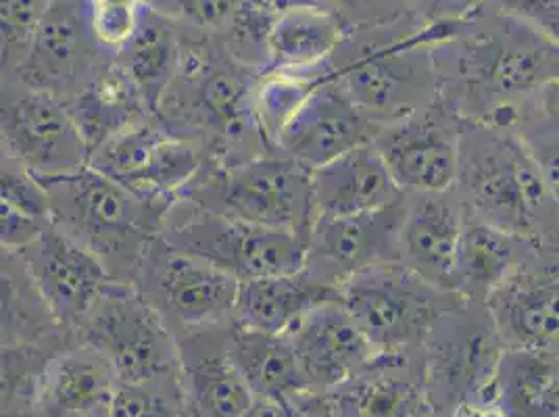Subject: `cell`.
<instances>
[{
  "instance_id": "obj_1",
  "label": "cell",
  "mask_w": 559,
  "mask_h": 417,
  "mask_svg": "<svg viewBox=\"0 0 559 417\" xmlns=\"http://www.w3.org/2000/svg\"><path fill=\"white\" fill-rule=\"evenodd\" d=\"M439 98L464 121L508 130L518 107L559 82V45L492 0L432 45Z\"/></svg>"
},
{
  "instance_id": "obj_2",
  "label": "cell",
  "mask_w": 559,
  "mask_h": 417,
  "mask_svg": "<svg viewBox=\"0 0 559 417\" xmlns=\"http://www.w3.org/2000/svg\"><path fill=\"white\" fill-rule=\"evenodd\" d=\"M178 27V68L153 119L169 134L192 142L217 167L274 151L253 114L259 71L240 63L219 36Z\"/></svg>"
},
{
  "instance_id": "obj_3",
  "label": "cell",
  "mask_w": 559,
  "mask_h": 417,
  "mask_svg": "<svg viewBox=\"0 0 559 417\" xmlns=\"http://www.w3.org/2000/svg\"><path fill=\"white\" fill-rule=\"evenodd\" d=\"M444 27L416 15L355 25L328 59L326 73L378 128L386 126L439 98L432 45Z\"/></svg>"
},
{
  "instance_id": "obj_4",
  "label": "cell",
  "mask_w": 559,
  "mask_h": 417,
  "mask_svg": "<svg viewBox=\"0 0 559 417\" xmlns=\"http://www.w3.org/2000/svg\"><path fill=\"white\" fill-rule=\"evenodd\" d=\"M453 190L469 215L490 226L559 245V186L512 132L464 121Z\"/></svg>"
},
{
  "instance_id": "obj_5",
  "label": "cell",
  "mask_w": 559,
  "mask_h": 417,
  "mask_svg": "<svg viewBox=\"0 0 559 417\" xmlns=\"http://www.w3.org/2000/svg\"><path fill=\"white\" fill-rule=\"evenodd\" d=\"M38 182L47 194L50 224L88 249L111 278L132 284L171 203L140 199L88 165Z\"/></svg>"
},
{
  "instance_id": "obj_6",
  "label": "cell",
  "mask_w": 559,
  "mask_h": 417,
  "mask_svg": "<svg viewBox=\"0 0 559 417\" xmlns=\"http://www.w3.org/2000/svg\"><path fill=\"white\" fill-rule=\"evenodd\" d=\"M180 199L253 226L297 234L304 240L316 217L311 171L276 148L226 167L205 163Z\"/></svg>"
},
{
  "instance_id": "obj_7",
  "label": "cell",
  "mask_w": 559,
  "mask_h": 417,
  "mask_svg": "<svg viewBox=\"0 0 559 417\" xmlns=\"http://www.w3.org/2000/svg\"><path fill=\"white\" fill-rule=\"evenodd\" d=\"M501 353L503 345L483 302L460 299L443 311L419 347L430 416L449 417L466 401L497 403L495 373Z\"/></svg>"
},
{
  "instance_id": "obj_8",
  "label": "cell",
  "mask_w": 559,
  "mask_h": 417,
  "mask_svg": "<svg viewBox=\"0 0 559 417\" xmlns=\"http://www.w3.org/2000/svg\"><path fill=\"white\" fill-rule=\"evenodd\" d=\"M159 236L171 249L210 263L236 282L304 267L301 236L233 219L187 199L169 205Z\"/></svg>"
},
{
  "instance_id": "obj_9",
  "label": "cell",
  "mask_w": 559,
  "mask_h": 417,
  "mask_svg": "<svg viewBox=\"0 0 559 417\" xmlns=\"http://www.w3.org/2000/svg\"><path fill=\"white\" fill-rule=\"evenodd\" d=\"M338 299L376 355H399L419 350L437 318L462 297L389 263L347 279Z\"/></svg>"
},
{
  "instance_id": "obj_10",
  "label": "cell",
  "mask_w": 559,
  "mask_h": 417,
  "mask_svg": "<svg viewBox=\"0 0 559 417\" xmlns=\"http://www.w3.org/2000/svg\"><path fill=\"white\" fill-rule=\"evenodd\" d=\"M73 338L100 353L121 384L178 376L176 338L132 284L114 282L73 327Z\"/></svg>"
},
{
  "instance_id": "obj_11",
  "label": "cell",
  "mask_w": 559,
  "mask_h": 417,
  "mask_svg": "<svg viewBox=\"0 0 559 417\" xmlns=\"http://www.w3.org/2000/svg\"><path fill=\"white\" fill-rule=\"evenodd\" d=\"M238 284L210 263L171 249L162 236L146 247L132 282L174 336L234 322Z\"/></svg>"
},
{
  "instance_id": "obj_12",
  "label": "cell",
  "mask_w": 559,
  "mask_h": 417,
  "mask_svg": "<svg viewBox=\"0 0 559 417\" xmlns=\"http://www.w3.org/2000/svg\"><path fill=\"white\" fill-rule=\"evenodd\" d=\"M0 146L36 178L66 176L88 163L68 105L15 78H0Z\"/></svg>"
},
{
  "instance_id": "obj_13",
  "label": "cell",
  "mask_w": 559,
  "mask_h": 417,
  "mask_svg": "<svg viewBox=\"0 0 559 417\" xmlns=\"http://www.w3.org/2000/svg\"><path fill=\"white\" fill-rule=\"evenodd\" d=\"M205 163V155L192 142L148 119L100 144L86 165L140 199L174 203Z\"/></svg>"
},
{
  "instance_id": "obj_14",
  "label": "cell",
  "mask_w": 559,
  "mask_h": 417,
  "mask_svg": "<svg viewBox=\"0 0 559 417\" xmlns=\"http://www.w3.org/2000/svg\"><path fill=\"white\" fill-rule=\"evenodd\" d=\"M464 119L437 98L409 116L380 126L372 144L401 192H437L455 182Z\"/></svg>"
},
{
  "instance_id": "obj_15",
  "label": "cell",
  "mask_w": 559,
  "mask_h": 417,
  "mask_svg": "<svg viewBox=\"0 0 559 417\" xmlns=\"http://www.w3.org/2000/svg\"><path fill=\"white\" fill-rule=\"evenodd\" d=\"M559 245L538 242L485 307L503 348L559 350Z\"/></svg>"
},
{
  "instance_id": "obj_16",
  "label": "cell",
  "mask_w": 559,
  "mask_h": 417,
  "mask_svg": "<svg viewBox=\"0 0 559 417\" xmlns=\"http://www.w3.org/2000/svg\"><path fill=\"white\" fill-rule=\"evenodd\" d=\"M401 215L403 203L399 199L389 207L368 213L316 217L305 240L304 267L341 290L355 274L399 263Z\"/></svg>"
},
{
  "instance_id": "obj_17",
  "label": "cell",
  "mask_w": 559,
  "mask_h": 417,
  "mask_svg": "<svg viewBox=\"0 0 559 417\" xmlns=\"http://www.w3.org/2000/svg\"><path fill=\"white\" fill-rule=\"evenodd\" d=\"M105 57L109 55L96 47L84 11L70 0H52L11 78L68 105Z\"/></svg>"
},
{
  "instance_id": "obj_18",
  "label": "cell",
  "mask_w": 559,
  "mask_h": 417,
  "mask_svg": "<svg viewBox=\"0 0 559 417\" xmlns=\"http://www.w3.org/2000/svg\"><path fill=\"white\" fill-rule=\"evenodd\" d=\"M20 253L48 313L71 334L98 297L117 282L88 249L52 224Z\"/></svg>"
},
{
  "instance_id": "obj_19",
  "label": "cell",
  "mask_w": 559,
  "mask_h": 417,
  "mask_svg": "<svg viewBox=\"0 0 559 417\" xmlns=\"http://www.w3.org/2000/svg\"><path fill=\"white\" fill-rule=\"evenodd\" d=\"M378 126L324 75L280 130L274 148L309 171L372 142Z\"/></svg>"
},
{
  "instance_id": "obj_20",
  "label": "cell",
  "mask_w": 559,
  "mask_h": 417,
  "mask_svg": "<svg viewBox=\"0 0 559 417\" xmlns=\"http://www.w3.org/2000/svg\"><path fill=\"white\" fill-rule=\"evenodd\" d=\"M284 336L309 393L336 389L376 357L370 341L353 322L341 299L313 307Z\"/></svg>"
},
{
  "instance_id": "obj_21",
  "label": "cell",
  "mask_w": 559,
  "mask_h": 417,
  "mask_svg": "<svg viewBox=\"0 0 559 417\" xmlns=\"http://www.w3.org/2000/svg\"><path fill=\"white\" fill-rule=\"evenodd\" d=\"M230 324L192 327L174 336L187 417H240L253 398L228 353Z\"/></svg>"
},
{
  "instance_id": "obj_22",
  "label": "cell",
  "mask_w": 559,
  "mask_h": 417,
  "mask_svg": "<svg viewBox=\"0 0 559 417\" xmlns=\"http://www.w3.org/2000/svg\"><path fill=\"white\" fill-rule=\"evenodd\" d=\"M399 263L428 284L453 293L466 208L453 188L403 192Z\"/></svg>"
},
{
  "instance_id": "obj_23",
  "label": "cell",
  "mask_w": 559,
  "mask_h": 417,
  "mask_svg": "<svg viewBox=\"0 0 559 417\" xmlns=\"http://www.w3.org/2000/svg\"><path fill=\"white\" fill-rule=\"evenodd\" d=\"M326 417H432L419 350L376 355L347 382L322 393Z\"/></svg>"
},
{
  "instance_id": "obj_24",
  "label": "cell",
  "mask_w": 559,
  "mask_h": 417,
  "mask_svg": "<svg viewBox=\"0 0 559 417\" xmlns=\"http://www.w3.org/2000/svg\"><path fill=\"white\" fill-rule=\"evenodd\" d=\"M117 384L109 361L73 341L59 348L40 371L29 417H105Z\"/></svg>"
},
{
  "instance_id": "obj_25",
  "label": "cell",
  "mask_w": 559,
  "mask_h": 417,
  "mask_svg": "<svg viewBox=\"0 0 559 417\" xmlns=\"http://www.w3.org/2000/svg\"><path fill=\"white\" fill-rule=\"evenodd\" d=\"M401 188L395 184L372 142L311 171L316 217H347L389 207L401 199Z\"/></svg>"
},
{
  "instance_id": "obj_26",
  "label": "cell",
  "mask_w": 559,
  "mask_h": 417,
  "mask_svg": "<svg viewBox=\"0 0 559 417\" xmlns=\"http://www.w3.org/2000/svg\"><path fill=\"white\" fill-rule=\"evenodd\" d=\"M338 299V288L307 267L238 284L234 322L267 334H286L307 311Z\"/></svg>"
},
{
  "instance_id": "obj_27",
  "label": "cell",
  "mask_w": 559,
  "mask_h": 417,
  "mask_svg": "<svg viewBox=\"0 0 559 417\" xmlns=\"http://www.w3.org/2000/svg\"><path fill=\"white\" fill-rule=\"evenodd\" d=\"M78 134L91 153L117 134L153 119L134 82L114 61L105 57L86 84L68 103Z\"/></svg>"
},
{
  "instance_id": "obj_28",
  "label": "cell",
  "mask_w": 559,
  "mask_h": 417,
  "mask_svg": "<svg viewBox=\"0 0 559 417\" xmlns=\"http://www.w3.org/2000/svg\"><path fill=\"white\" fill-rule=\"evenodd\" d=\"M536 245L538 242L533 238L490 226L466 211L453 274V293L466 301L485 305L490 293H495L531 255Z\"/></svg>"
},
{
  "instance_id": "obj_29",
  "label": "cell",
  "mask_w": 559,
  "mask_h": 417,
  "mask_svg": "<svg viewBox=\"0 0 559 417\" xmlns=\"http://www.w3.org/2000/svg\"><path fill=\"white\" fill-rule=\"evenodd\" d=\"M349 25L345 20L313 0H304L286 11L272 25L267 36L265 71L309 73L324 70L334 48Z\"/></svg>"
},
{
  "instance_id": "obj_30",
  "label": "cell",
  "mask_w": 559,
  "mask_h": 417,
  "mask_svg": "<svg viewBox=\"0 0 559 417\" xmlns=\"http://www.w3.org/2000/svg\"><path fill=\"white\" fill-rule=\"evenodd\" d=\"M495 391L506 417H559V350L503 348Z\"/></svg>"
},
{
  "instance_id": "obj_31",
  "label": "cell",
  "mask_w": 559,
  "mask_h": 417,
  "mask_svg": "<svg viewBox=\"0 0 559 417\" xmlns=\"http://www.w3.org/2000/svg\"><path fill=\"white\" fill-rule=\"evenodd\" d=\"M228 353L253 396L288 403L299 394L309 393L284 334H267L233 322L228 330Z\"/></svg>"
},
{
  "instance_id": "obj_32",
  "label": "cell",
  "mask_w": 559,
  "mask_h": 417,
  "mask_svg": "<svg viewBox=\"0 0 559 417\" xmlns=\"http://www.w3.org/2000/svg\"><path fill=\"white\" fill-rule=\"evenodd\" d=\"M73 334L48 313L20 251L0 249V345L70 343Z\"/></svg>"
},
{
  "instance_id": "obj_33",
  "label": "cell",
  "mask_w": 559,
  "mask_h": 417,
  "mask_svg": "<svg viewBox=\"0 0 559 417\" xmlns=\"http://www.w3.org/2000/svg\"><path fill=\"white\" fill-rule=\"evenodd\" d=\"M180 55V27L146 7L132 40L114 55V61L134 82L151 116L174 80Z\"/></svg>"
},
{
  "instance_id": "obj_34",
  "label": "cell",
  "mask_w": 559,
  "mask_h": 417,
  "mask_svg": "<svg viewBox=\"0 0 559 417\" xmlns=\"http://www.w3.org/2000/svg\"><path fill=\"white\" fill-rule=\"evenodd\" d=\"M559 82L526 98L508 132H512L540 171L559 186Z\"/></svg>"
},
{
  "instance_id": "obj_35",
  "label": "cell",
  "mask_w": 559,
  "mask_h": 417,
  "mask_svg": "<svg viewBox=\"0 0 559 417\" xmlns=\"http://www.w3.org/2000/svg\"><path fill=\"white\" fill-rule=\"evenodd\" d=\"M326 75L324 70L309 73H280L265 71L259 73L253 91V114L261 136L274 148L280 130L286 121L301 107L305 98Z\"/></svg>"
},
{
  "instance_id": "obj_36",
  "label": "cell",
  "mask_w": 559,
  "mask_h": 417,
  "mask_svg": "<svg viewBox=\"0 0 559 417\" xmlns=\"http://www.w3.org/2000/svg\"><path fill=\"white\" fill-rule=\"evenodd\" d=\"M52 0H0V78H11Z\"/></svg>"
},
{
  "instance_id": "obj_37",
  "label": "cell",
  "mask_w": 559,
  "mask_h": 417,
  "mask_svg": "<svg viewBox=\"0 0 559 417\" xmlns=\"http://www.w3.org/2000/svg\"><path fill=\"white\" fill-rule=\"evenodd\" d=\"M107 417H187L178 376L117 384Z\"/></svg>"
},
{
  "instance_id": "obj_38",
  "label": "cell",
  "mask_w": 559,
  "mask_h": 417,
  "mask_svg": "<svg viewBox=\"0 0 559 417\" xmlns=\"http://www.w3.org/2000/svg\"><path fill=\"white\" fill-rule=\"evenodd\" d=\"M148 7L174 24L224 38L242 7V0H148Z\"/></svg>"
},
{
  "instance_id": "obj_39",
  "label": "cell",
  "mask_w": 559,
  "mask_h": 417,
  "mask_svg": "<svg viewBox=\"0 0 559 417\" xmlns=\"http://www.w3.org/2000/svg\"><path fill=\"white\" fill-rule=\"evenodd\" d=\"M338 13L349 27L382 24L403 15H414L409 0H313Z\"/></svg>"
},
{
  "instance_id": "obj_40",
  "label": "cell",
  "mask_w": 559,
  "mask_h": 417,
  "mask_svg": "<svg viewBox=\"0 0 559 417\" xmlns=\"http://www.w3.org/2000/svg\"><path fill=\"white\" fill-rule=\"evenodd\" d=\"M524 24L559 43V0H492Z\"/></svg>"
},
{
  "instance_id": "obj_41",
  "label": "cell",
  "mask_w": 559,
  "mask_h": 417,
  "mask_svg": "<svg viewBox=\"0 0 559 417\" xmlns=\"http://www.w3.org/2000/svg\"><path fill=\"white\" fill-rule=\"evenodd\" d=\"M45 226L0 196V249L22 251Z\"/></svg>"
},
{
  "instance_id": "obj_42",
  "label": "cell",
  "mask_w": 559,
  "mask_h": 417,
  "mask_svg": "<svg viewBox=\"0 0 559 417\" xmlns=\"http://www.w3.org/2000/svg\"><path fill=\"white\" fill-rule=\"evenodd\" d=\"M487 0H409L412 13L426 24H451L469 15Z\"/></svg>"
},
{
  "instance_id": "obj_43",
  "label": "cell",
  "mask_w": 559,
  "mask_h": 417,
  "mask_svg": "<svg viewBox=\"0 0 559 417\" xmlns=\"http://www.w3.org/2000/svg\"><path fill=\"white\" fill-rule=\"evenodd\" d=\"M240 417H288V409L284 403L267 396H253L249 407Z\"/></svg>"
},
{
  "instance_id": "obj_44",
  "label": "cell",
  "mask_w": 559,
  "mask_h": 417,
  "mask_svg": "<svg viewBox=\"0 0 559 417\" xmlns=\"http://www.w3.org/2000/svg\"><path fill=\"white\" fill-rule=\"evenodd\" d=\"M449 417H506L499 403H483V401H466L460 403Z\"/></svg>"
},
{
  "instance_id": "obj_45",
  "label": "cell",
  "mask_w": 559,
  "mask_h": 417,
  "mask_svg": "<svg viewBox=\"0 0 559 417\" xmlns=\"http://www.w3.org/2000/svg\"><path fill=\"white\" fill-rule=\"evenodd\" d=\"M84 11H103V9H119V11H144L148 0H84Z\"/></svg>"
},
{
  "instance_id": "obj_46",
  "label": "cell",
  "mask_w": 559,
  "mask_h": 417,
  "mask_svg": "<svg viewBox=\"0 0 559 417\" xmlns=\"http://www.w3.org/2000/svg\"><path fill=\"white\" fill-rule=\"evenodd\" d=\"M9 159H11V157H9V155L4 153V148L0 146V163L9 162Z\"/></svg>"
},
{
  "instance_id": "obj_47",
  "label": "cell",
  "mask_w": 559,
  "mask_h": 417,
  "mask_svg": "<svg viewBox=\"0 0 559 417\" xmlns=\"http://www.w3.org/2000/svg\"><path fill=\"white\" fill-rule=\"evenodd\" d=\"M105 417H107V416H105Z\"/></svg>"
}]
</instances>
